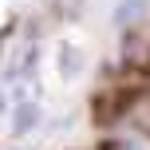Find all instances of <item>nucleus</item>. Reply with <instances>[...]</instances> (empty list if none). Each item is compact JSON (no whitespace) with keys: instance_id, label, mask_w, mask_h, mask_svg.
<instances>
[{"instance_id":"1","label":"nucleus","mask_w":150,"mask_h":150,"mask_svg":"<svg viewBox=\"0 0 150 150\" xmlns=\"http://www.w3.org/2000/svg\"><path fill=\"white\" fill-rule=\"evenodd\" d=\"M79 71H83L79 52H75V47H59V75H63V79H75Z\"/></svg>"}]
</instances>
